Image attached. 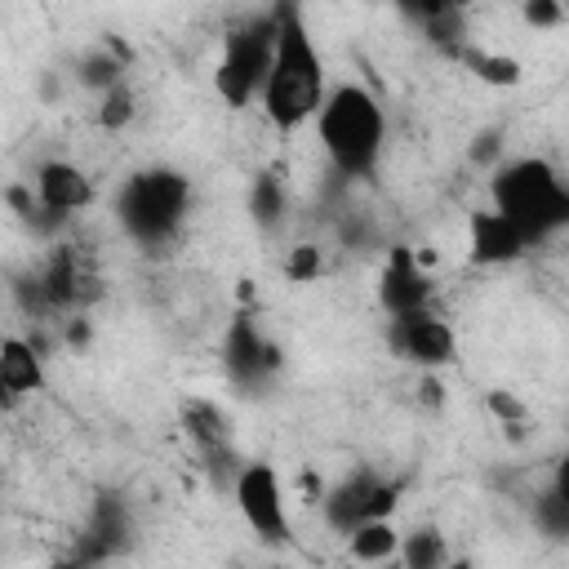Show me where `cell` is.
Wrapping results in <instances>:
<instances>
[{
	"instance_id": "6da1fadb",
	"label": "cell",
	"mask_w": 569,
	"mask_h": 569,
	"mask_svg": "<svg viewBox=\"0 0 569 569\" xmlns=\"http://www.w3.org/2000/svg\"><path fill=\"white\" fill-rule=\"evenodd\" d=\"M276 22H280V36H276V62H271V76L262 89V116L280 133H293L320 116L329 89H325V62L302 22V9L276 4Z\"/></svg>"
},
{
	"instance_id": "7a4b0ae2",
	"label": "cell",
	"mask_w": 569,
	"mask_h": 569,
	"mask_svg": "<svg viewBox=\"0 0 569 569\" xmlns=\"http://www.w3.org/2000/svg\"><path fill=\"white\" fill-rule=\"evenodd\" d=\"M316 129H320V147L329 164L342 178H373L382 142H387V111L365 84L356 80L333 84L316 116Z\"/></svg>"
},
{
	"instance_id": "3957f363",
	"label": "cell",
	"mask_w": 569,
	"mask_h": 569,
	"mask_svg": "<svg viewBox=\"0 0 569 569\" xmlns=\"http://www.w3.org/2000/svg\"><path fill=\"white\" fill-rule=\"evenodd\" d=\"M489 196H493V209L507 213L529 244L569 231V182L542 156H520L498 164Z\"/></svg>"
},
{
	"instance_id": "277c9868",
	"label": "cell",
	"mask_w": 569,
	"mask_h": 569,
	"mask_svg": "<svg viewBox=\"0 0 569 569\" xmlns=\"http://www.w3.org/2000/svg\"><path fill=\"white\" fill-rule=\"evenodd\" d=\"M187 209H191V182H187V173L164 169V164L129 173L116 191V222L147 253H160L173 244Z\"/></svg>"
},
{
	"instance_id": "5b68a950",
	"label": "cell",
	"mask_w": 569,
	"mask_h": 569,
	"mask_svg": "<svg viewBox=\"0 0 569 569\" xmlns=\"http://www.w3.org/2000/svg\"><path fill=\"white\" fill-rule=\"evenodd\" d=\"M276 36H280L276 9H258L227 31L222 58L213 67V93L227 107H249L253 98L262 102V89H267L271 62H276Z\"/></svg>"
},
{
	"instance_id": "8992f818",
	"label": "cell",
	"mask_w": 569,
	"mask_h": 569,
	"mask_svg": "<svg viewBox=\"0 0 569 569\" xmlns=\"http://www.w3.org/2000/svg\"><path fill=\"white\" fill-rule=\"evenodd\" d=\"M231 498H236L240 520H244V525H249L267 547L289 542L284 485H280V476H276V467H271V462L249 458V462H244V471H240V480H236V489H231Z\"/></svg>"
},
{
	"instance_id": "52a82bcc",
	"label": "cell",
	"mask_w": 569,
	"mask_h": 569,
	"mask_svg": "<svg viewBox=\"0 0 569 569\" xmlns=\"http://www.w3.org/2000/svg\"><path fill=\"white\" fill-rule=\"evenodd\" d=\"M387 342L400 360L418 365L422 373H436L445 365H453L458 356V342H453V329L436 316V311H413V316H396L387 325Z\"/></svg>"
},
{
	"instance_id": "ba28073f",
	"label": "cell",
	"mask_w": 569,
	"mask_h": 569,
	"mask_svg": "<svg viewBox=\"0 0 569 569\" xmlns=\"http://www.w3.org/2000/svg\"><path fill=\"white\" fill-rule=\"evenodd\" d=\"M222 365H227L231 382L258 387V382H267V378L280 373L284 356H280V347L271 338L258 333V325H253L249 311H236L231 325H227V333H222Z\"/></svg>"
},
{
	"instance_id": "9c48e42d",
	"label": "cell",
	"mask_w": 569,
	"mask_h": 569,
	"mask_svg": "<svg viewBox=\"0 0 569 569\" xmlns=\"http://www.w3.org/2000/svg\"><path fill=\"white\" fill-rule=\"evenodd\" d=\"M431 293H436V284H431V276L422 271L418 249L391 244L387 267H382V276H378V302H382V311H387L391 320H396V316H413V311H431Z\"/></svg>"
},
{
	"instance_id": "30bf717a",
	"label": "cell",
	"mask_w": 569,
	"mask_h": 569,
	"mask_svg": "<svg viewBox=\"0 0 569 569\" xmlns=\"http://www.w3.org/2000/svg\"><path fill=\"white\" fill-rule=\"evenodd\" d=\"M525 249H529L525 231L493 204L467 213V258L476 267H507V262L525 258Z\"/></svg>"
},
{
	"instance_id": "8fae6325",
	"label": "cell",
	"mask_w": 569,
	"mask_h": 569,
	"mask_svg": "<svg viewBox=\"0 0 569 569\" xmlns=\"http://www.w3.org/2000/svg\"><path fill=\"white\" fill-rule=\"evenodd\" d=\"M31 191L58 218H71V213H80V209L93 204V182L71 160H40L36 173H31Z\"/></svg>"
},
{
	"instance_id": "7c38bea8",
	"label": "cell",
	"mask_w": 569,
	"mask_h": 569,
	"mask_svg": "<svg viewBox=\"0 0 569 569\" xmlns=\"http://www.w3.org/2000/svg\"><path fill=\"white\" fill-rule=\"evenodd\" d=\"M124 547H129V511H124V502H120L116 493H102V498L93 502L89 525L76 533L71 551H80V560H84L89 569H98L102 560L120 556Z\"/></svg>"
},
{
	"instance_id": "4fadbf2b",
	"label": "cell",
	"mask_w": 569,
	"mask_h": 569,
	"mask_svg": "<svg viewBox=\"0 0 569 569\" xmlns=\"http://www.w3.org/2000/svg\"><path fill=\"white\" fill-rule=\"evenodd\" d=\"M0 387H4V409H13L22 396L44 387V356L18 333L0 342Z\"/></svg>"
},
{
	"instance_id": "5bb4252c",
	"label": "cell",
	"mask_w": 569,
	"mask_h": 569,
	"mask_svg": "<svg viewBox=\"0 0 569 569\" xmlns=\"http://www.w3.org/2000/svg\"><path fill=\"white\" fill-rule=\"evenodd\" d=\"M373 485H378V476H373V471H351L342 485H333V489L320 498L325 525H329L333 533H342V538H347L356 525H365V520H369Z\"/></svg>"
},
{
	"instance_id": "9a60e30c",
	"label": "cell",
	"mask_w": 569,
	"mask_h": 569,
	"mask_svg": "<svg viewBox=\"0 0 569 569\" xmlns=\"http://www.w3.org/2000/svg\"><path fill=\"white\" fill-rule=\"evenodd\" d=\"M400 13L409 22H418V31L431 40V44H445L453 53H462V31H467V18L458 4H400Z\"/></svg>"
},
{
	"instance_id": "2e32d148",
	"label": "cell",
	"mask_w": 569,
	"mask_h": 569,
	"mask_svg": "<svg viewBox=\"0 0 569 569\" xmlns=\"http://www.w3.org/2000/svg\"><path fill=\"white\" fill-rule=\"evenodd\" d=\"M400 529L391 520H365L347 533V556L360 560V565H387L400 556Z\"/></svg>"
},
{
	"instance_id": "e0dca14e",
	"label": "cell",
	"mask_w": 569,
	"mask_h": 569,
	"mask_svg": "<svg viewBox=\"0 0 569 569\" xmlns=\"http://www.w3.org/2000/svg\"><path fill=\"white\" fill-rule=\"evenodd\" d=\"M400 565L405 569H445L449 565V542L436 525H418L400 538Z\"/></svg>"
},
{
	"instance_id": "ac0fdd59",
	"label": "cell",
	"mask_w": 569,
	"mask_h": 569,
	"mask_svg": "<svg viewBox=\"0 0 569 569\" xmlns=\"http://www.w3.org/2000/svg\"><path fill=\"white\" fill-rule=\"evenodd\" d=\"M284 209H289V191L276 173H258L249 182V218L262 227V231H276L284 222Z\"/></svg>"
},
{
	"instance_id": "d6986e66",
	"label": "cell",
	"mask_w": 569,
	"mask_h": 569,
	"mask_svg": "<svg viewBox=\"0 0 569 569\" xmlns=\"http://www.w3.org/2000/svg\"><path fill=\"white\" fill-rule=\"evenodd\" d=\"M182 427H187V436H191L200 449H213V445H231V427H227V413H222L213 400H187V405H182Z\"/></svg>"
},
{
	"instance_id": "ffe728a7",
	"label": "cell",
	"mask_w": 569,
	"mask_h": 569,
	"mask_svg": "<svg viewBox=\"0 0 569 569\" xmlns=\"http://www.w3.org/2000/svg\"><path fill=\"white\" fill-rule=\"evenodd\" d=\"M462 62H467V71H471L476 80H485V84H493V89H516V84L525 80L520 58H511V53H493V49H462Z\"/></svg>"
},
{
	"instance_id": "44dd1931",
	"label": "cell",
	"mask_w": 569,
	"mask_h": 569,
	"mask_svg": "<svg viewBox=\"0 0 569 569\" xmlns=\"http://www.w3.org/2000/svg\"><path fill=\"white\" fill-rule=\"evenodd\" d=\"M76 80H80L84 89H98V98H102L107 89L124 84V53H111L107 44L80 53V62H76Z\"/></svg>"
},
{
	"instance_id": "7402d4cb",
	"label": "cell",
	"mask_w": 569,
	"mask_h": 569,
	"mask_svg": "<svg viewBox=\"0 0 569 569\" xmlns=\"http://www.w3.org/2000/svg\"><path fill=\"white\" fill-rule=\"evenodd\" d=\"M529 516H533V525H538L542 538H551V542H569V498H560L556 489H547V493L533 498Z\"/></svg>"
},
{
	"instance_id": "603a6c76",
	"label": "cell",
	"mask_w": 569,
	"mask_h": 569,
	"mask_svg": "<svg viewBox=\"0 0 569 569\" xmlns=\"http://www.w3.org/2000/svg\"><path fill=\"white\" fill-rule=\"evenodd\" d=\"M133 116H138V98H133L129 84H116V89H107V93L98 98V124H102L107 133L133 124Z\"/></svg>"
},
{
	"instance_id": "cb8c5ba5",
	"label": "cell",
	"mask_w": 569,
	"mask_h": 569,
	"mask_svg": "<svg viewBox=\"0 0 569 569\" xmlns=\"http://www.w3.org/2000/svg\"><path fill=\"white\" fill-rule=\"evenodd\" d=\"M200 458H204V476H209V485L231 493V489H236V480H240V471H244V458H240L231 445L200 449Z\"/></svg>"
},
{
	"instance_id": "d4e9b609",
	"label": "cell",
	"mask_w": 569,
	"mask_h": 569,
	"mask_svg": "<svg viewBox=\"0 0 569 569\" xmlns=\"http://www.w3.org/2000/svg\"><path fill=\"white\" fill-rule=\"evenodd\" d=\"M284 280H293V284H311V280H320V271H325V253H320V244H311V240H302V244H293L289 253H284Z\"/></svg>"
},
{
	"instance_id": "484cf974",
	"label": "cell",
	"mask_w": 569,
	"mask_h": 569,
	"mask_svg": "<svg viewBox=\"0 0 569 569\" xmlns=\"http://www.w3.org/2000/svg\"><path fill=\"white\" fill-rule=\"evenodd\" d=\"M467 160L480 164V169H498V160H502V133H498V129L476 133V142L467 147Z\"/></svg>"
},
{
	"instance_id": "4316f807",
	"label": "cell",
	"mask_w": 569,
	"mask_h": 569,
	"mask_svg": "<svg viewBox=\"0 0 569 569\" xmlns=\"http://www.w3.org/2000/svg\"><path fill=\"white\" fill-rule=\"evenodd\" d=\"M485 409L498 418V427H511V422H525V400L520 396H511V391H489L485 396Z\"/></svg>"
},
{
	"instance_id": "83f0119b",
	"label": "cell",
	"mask_w": 569,
	"mask_h": 569,
	"mask_svg": "<svg viewBox=\"0 0 569 569\" xmlns=\"http://www.w3.org/2000/svg\"><path fill=\"white\" fill-rule=\"evenodd\" d=\"M520 18L529 27H560V22H569V9L565 4H551V0H525L520 4Z\"/></svg>"
},
{
	"instance_id": "f1b7e54d",
	"label": "cell",
	"mask_w": 569,
	"mask_h": 569,
	"mask_svg": "<svg viewBox=\"0 0 569 569\" xmlns=\"http://www.w3.org/2000/svg\"><path fill=\"white\" fill-rule=\"evenodd\" d=\"M400 507V480H378L369 498V520H391Z\"/></svg>"
},
{
	"instance_id": "f546056e",
	"label": "cell",
	"mask_w": 569,
	"mask_h": 569,
	"mask_svg": "<svg viewBox=\"0 0 569 569\" xmlns=\"http://www.w3.org/2000/svg\"><path fill=\"white\" fill-rule=\"evenodd\" d=\"M418 400H422L427 409H440V405H445V387H440L436 373H422V378H418Z\"/></svg>"
},
{
	"instance_id": "4dcf8cb0",
	"label": "cell",
	"mask_w": 569,
	"mask_h": 569,
	"mask_svg": "<svg viewBox=\"0 0 569 569\" xmlns=\"http://www.w3.org/2000/svg\"><path fill=\"white\" fill-rule=\"evenodd\" d=\"M551 489H556L560 498H569V449L560 453V462H556V471H551Z\"/></svg>"
},
{
	"instance_id": "1f68e13d",
	"label": "cell",
	"mask_w": 569,
	"mask_h": 569,
	"mask_svg": "<svg viewBox=\"0 0 569 569\" xmlns=\"http://www.w3.org/2000/svg\"><path fill=\"white\" fill-rule=\"evenodd\" d=\"M49 569H89V565L80 560V551H62V556L49 560Z\"/></svg>"
},
{
	"instance_id": "d6a6232c",
	"label": "cell",
	"mask_w": 569,
	"mask_h": 569,
	"mask_svg": "<svg viewBox=\"0 0 569 569\" xmlns=\"http://www.w3.org/2000/svg\"><path fill=\"white\" fill-rule=\"evenodd\" d=\"M67 342H71V347H84V342H89V325H84V320H71V325H67Z\"/></svg>"
},
{
	"instance_id": "836d02e7",
	"label": "cell",
	"mask_w": 569,
	"mask_h": 569,
	"mask_svg": "<svg viewBox=\"0 0 569 569\" xmlns=\"http://www.w3.org/2000/svg\"><path fill=\"white\" fill-rule=\"evenodd\" d=\"M445 569H476V565H471L467 556H449V565H445Z\"/></svg>"
},
{
	"instance_id": "e575fe53",
	"label": "cell",
	"mask_w": 569,
	"mask_h": 569,
	"mask_svg": "<svg viewBox=\"0 0 569 569\" xmlns=\"http://www.w3.org/2000/svg\"><path fill=\"white\" fill-rule=\"evenodd\" d=\"M378 569H405V565H400V556H396V560H387V565H378Z\"/></svg>"
}]
</instances>
